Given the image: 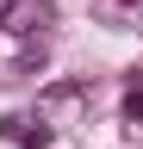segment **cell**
<instances>
[{
  "label": "cell",
  "instance_id": "6da1fadb",
  "mask_svg": "<svg viewBox=\"0 0 143 149\" xmlns=\"http://www.w3.org/2000/svg\"><path fill=\"white\" fill-rule=\"evenodd\" d=\"M56 25V6L50 0H0V31L6 37H38Z\"/></svg>",
  "mask_w": 143,
  "mask_h": 149
},
{
  "label": "cell",
  "instance_id": "7a4b0ae2",
  "mask_svg": "<svg viewBox=\"0 0 143 149\" xmlns=\"http://www.w3.org/2000/svg\"><path fill=\"white\" fill-rule=\"evenodd\" d=\"M0 137H6V143H25V149H38V143H44V124H38V118H0Z\"/></svg>",
  "mask_w": 143,
  "mask_h": 149
},
{
  "label": "cell",
  "instance_id": "3957f363",
  "mask_svg": "<svg viewBox=\"0 0 143 149\" xmlns=\"http://www.w3.org/2000/svg\"><path fill=\"white\" fill-rule=\"evenodd\" d=\"M124 124H143V81L124 93Z\"/></svg>",
  "mask_w": 143,
  "mask_h": 149
},
{
  "label": "cell",
  "instance_id": "277c9868",
  "mask_svg": "<svg viewBox=\"0 0 143 149\" xmlns=\"http://www.w3.org/2000/svg\"><path fill=\"white\" fill-rule=\"evenodd\" d=\"M118 6H137V13H143V0H118Z\"/></svg>",
  "mask_w": 143,
  "mask_h": 149
}]
</instances>
